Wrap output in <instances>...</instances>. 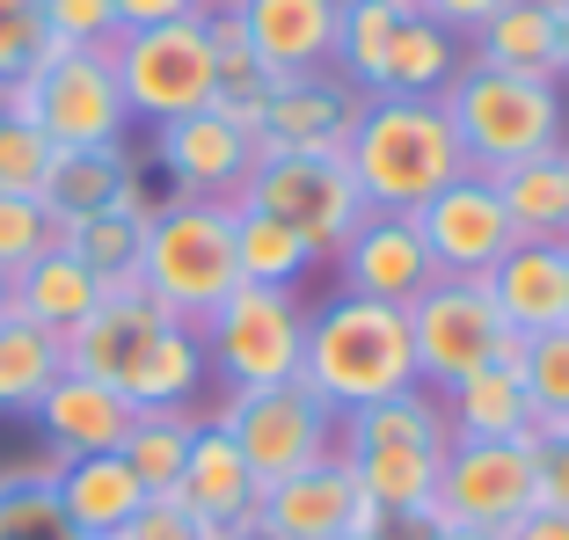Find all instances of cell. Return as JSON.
I'll return each instance as SVG.
<instances>
[{
    "label": "cell",
    "mask_w": 569,
    "mask_h": 540,
    "mask_svg": "<svg viewBox=\"0 0 569 540\" xmlns=\"http://www.w3.org/2000/svg\"><path fill=\"white\" fill-rule=\"evenodd\" d=\"M67 372L118 388L132 409H183L204 388V343L190 321L161 314L147 292H110L67 337Z\"/></svg>",
    "instance_id": "1"
},
{
    "label": "cell",
    "mask_w": 569,
    "mask_h": 540,
    "mask_svg": "<svg viewBox=\"0 0 569 540\" xmlns=\"http://www.w3.org/2000/svg\"><path fill=\"white\" fill-rule=\"evenodd\" d=\"M446 409L431 388H402L387 402L343 409V460L358 474V497L387 519H431L438 468H446Z\"/></svg>",
    "instance_id": "2"
},
{
    "label": "cell",
    "mask_w": 569,
    "mask_h": 540,
    "mask_svg": "<svg viewBox=\"0 0 569 540\" xmlns=\"http://www.w3.org/2000/svg\"><path fill=\"white\" fill-rule=\"evenodd\" d=\"M343 169L358 176L366 212H423L446 183L468 176V153H460L438 102L366 96L351 139H343Z\"/></svg>",
    "instance_id": "3"
},
{
    "label": "cell",
    "mask_w": 569,
    "mask_h": 540,
    "mask_svg": "<svg viewBox=\"0 0 569 540\" xmlns=\"http://www.w3.org/2000/svg\"><path fill=\"white\" fill-rule=\"evenodd\" d=\"M300 388H315L329 409H366L387 402L417 380V343H409V307L358 300L336 292L307 314V351H300Z\"/></svg>",
    "instance_id": "4"
},
{
    "label": "cell",
    "mask_w": 569,
    "mask_h": 540,
    "mask_svg": "<svg viewBox=\"0 0 569 540\" xmlns=\"http://www.w3.org/2000/svg\"><path fill=\"white\" fill-rule=\"evenodd\" d=\"M452 139L468 153V169H511L533 153L569 147V102L555 81H526V73H497V67H460L452 88L438 96Z\"/></svg>",
    "instance_id": "5"
},
{
    "label": "cell",
    "mask_w": 569,
    "mask_h": 540,
    "mask_svg": "<svg viewBox=\"0 0 569 540\" xmlns=\"http://www.w3.org/2000/svg\"><path fill=\"white\" fill-rule=\"evenodd\" d=\"M241 286L234 270V204H204V198H168L147 220V256H139V292L161 314L204 329L227 292Z\"/></svg>",
    "instance_id": "6"
},
{
    "label": "cell",
    "mask_w": 569,
    "mask_h": 540,
    "mask_svg": "<svg viewBox=\"0 0 569 540\" xmlns=\"http://www.w3.org/2000/svg\"><path fill=\"white\" fill-rule=\"evenodd\" d=\"M0 110L51 139L59 153H88V147H124V110L118 96V67H110V51H73V44H51L30 73H22Z\"/></svg>",
    "instance_id": "7"
},
{
    "label": "cell",
    "mask_w": 569,
    "mask_h": 540,
    "mask_svg": "<svg viewBox=\"0 0 569 540\" xmlns=\"http://www.w3.org/2000/svg\"><path fill=\"white\" fill-rule=\"evenodd\" d=\"M204 417L234 439V453L256 468V482H284V474L315 468V460H343V409H329L315 388L278 380V388H241L219 394Z\"/></svg>",
    "instance_id": "8"
},
{
    "label": "cell",
    "mask_w": 569,
    "mask_h": 540,
    "mask_svg": "<svg viewBox=\"0 0 569 540\" xmlns=\"http://www.w3.org/2000/svg\"><path fill=\"white\" fill-rule=\"evenodd\" d=\"M198 343H204V372H219L227 394L278 388V380H300L307 307L300 292H278V286H234L204 314Z\"/></svg>",
    "instance_id": "9"
},
{
    "label": "cell",
    "mask_w": 569,
    "mask_h": 540,
    "mask_svg": "<svg viewBox=\"0 0 569 540\" xmlns=\"http://www.w3.org/2000/svg\"><path fill=\"white\" fill-rule=\"evenodd\" d=\"M409 343H417V380L446 394L482 366H519L526 337L497 314V300L475 278H438L409 300Z\"/></svg>",
    "instance_id": "10"
},
{
    "label": "cell",
    "mask_w": 569,
    "mask_h": 540,
    "mask_svg": "<svg viewBox=\"0 0 569 540\" xmlns=\"http://www.w3.org/2000/svg\"><path fill=\"white\" fill-rule=\"evenodd\" d=\"M241 204L284 220L321 263H336V249L366 220V198H358V176L343 169V153H263Z\"/></svg>",
    "instance_id": "11"
},
{
    "label": "cell",
    "mask_w": 569,
    "mask_h": 540,
    "mask_svg": "<svg viewBox=\"0 0 569 540\" xmlns=\"http://www.w3.org/2000/svg\"><path fill=\"white\" fill-rule=\"evenodd\" d=\"M110 67H118V96L132 118L147 124L190 118V110L212 102V30H204V16L132 30L110 44Z\"/></svg>",
    "instance_id": "12"
},
{
    "label": "cell",
    "mask_w": 569,
    "mask_h": 540,
    "mask_svg": "<svg viewBox=\"0 0 569 540\" xmlns=\"http://www.w3.org/2000/svg\"><path fill=\"white\" fill-rule=\"evenodd\" d=\"M540 504V474H533V439H452L446 468H438L431 526H482L503 533Z\"/></svg>",
    "instance_id": "13"
},
{
    "label": "cell",
    "mask_w": 569,
    "mask_h": 540,
    "mask_svg": "<svg viewBox=\"0 0 569 540\" xmlns=\"http://www.w3.org/2000/svg\"><path fill=\"white\" fill-rule=\"evenodd\" d=\"M256 132L219 110H190V118L153 124V169L168 176L176 198H204V204H241L256 176Z\"/></svg>",
    "instance_id": "14"
},
{
    "label": "cell",
    "mask_w": 569,
    "mask_h": 540,
    "mask_svg": "<svg viewBox=\"0 0 569 540\" xmlns=\"http://www.w3.org/2000/svg\"><path fill=\"white\" fill-rule=\"evenodd\" d=\"M358 110H366V88H351L336 67L284 73L256 110V153H343Z\"/></svg>",
    "instance_id": "15"
},
{
    "label": "cell",
    "mask_w": 569,
    "mask_h": 540,
    "mask_svg": "<svg viewBox=\"0 0 569 540\" xmlns=\"http://www.w3.org/2000/svg\"><path fill=\"white\" fill-rule=\"evenodd\" d=\"M336 533H380V511L358 497L351 460H315V468L270 482L256 504V540H336Z\"/></svg>",
    "instance_id": "16"
},
{
    "label": "cell",
    "mask_w": 569,
    "mask_h": 540,
    "mask_svg": "<svg viewBox=\"0 0 569 540\" xmlns=\"http://www.w3.org/2000/svg\"><path fill=\"white\" fill-rule=\"evenodd\" d=\"M409 220H417L438 278H489V270L503 263V249H511V220H503V204H497V190H489L482 169L446 183L423 212H409Z\"/></svg>",
    "instance_id": "17"
},
{
    "label": "cell",
    "mask_w": 569,
    "mask_h": 540,
    "mask_svg": "<svg viewBox=\"0 0 569 540\" xmlns=\"http://www.w3.org/2000/svg\"><path fill=\"white\" fill-rule=\"evenodd\" d=\"M423 286H438V263H431V249H423L409 212H366L358 234L336 249V292L409 307Z\"/></svg>",
    "instance_id": "18"
},
{
    "label": "cell",
    "mask_w": 569,
    "mask_h": 540,
    "mask_svg": "<svg viewBox=\"0 0 569 540\" xmlns=\"http://www.w3.org/2000/svg\"><path fill=\"white\" fill-rule=\"evenodd\" d=\"M475 286L497 300V314L519 329V337H548L569 329V241H511L503 263Z\"/></svg>",
    "instance_id": "19"
},
{
    "label": "cell",
    "mask_w": 569,
    "mask_h": 540,
    "mask_svg": "<svg viewBox=\"0 0 569 540\" xmlns=\"http://www.w3.org/2000/svg\"><path fill=\"white\" fill-rule=\"evenodd\" d=\"M30 417H37V431H44L51 460H88V453H118L139 409L124 402L118 388L88 380V372H59Z\"/></svg>",
    "instance_id": "20"
},
{
    "label": "cell",
    "mask_w": 569,
    "mask_h": 540,
    "mask_svg": "<svg viewBox=\"0 0 569 540\" xmlns=\"http://www.w3.org/2000/svg\"><path fill=\"white\" fill-rule=\"evenodd\" d=\"M176 504H190L204 526H212V533H256L263 482H256V468L234 453V439H227L212 417H204V423H198V439H190L183 482H176Z\"/></svg>",
    "instance_id": "21"
},
{
    "label": "cell",
    "mask_w": 569,
    "mask_h": 540,
    "mask_svg": "<svg viewBox=\"0 0 569 540\" xmlns=\"http://www.w3.org/2000/svg\"><path fill=\"white\" fill-rule=\"evenodd\" d=\"M336 16H343V0H234L241 37L256 44V59H263L278 81H284V73L329 67Z\"/></svg>",
    "instance_id": "22"
},
{
    "label": "cell",
    "mask_w": 569,
    "mask_h": 540,
    "mask_svg": "<svg viewBox=\"0 0 569 540\" xmlns=\"http://www.w3.org/2000/svg\"><path fill=\"white\" fill-rule=\"evenodd\" d=\"M468 59L475 67L526 73V81L562 88V8H555V0H503L497 16L468 37Z\"/></svg>",
    "instance_id": "23"
},
{
    "label": "cell",
    "mask_w": 569,
    "mask_h": 540,
    "mask_svg": "<svg viewBox=\"0 0 569 540\" xmlns=\"http://www.w3.org/2000/svg\"><path fill=\"white\" fill-rule=\"evenodd\" d=\"M51 490H59V511L81 540H118L124 526L139 519L147 490L139 474L124 468L118 453H88V460H51Z\"/></svg>",
    "instance_id": "24"
},
{
    "label": "cell",
    "mask_w": 569,
    "mask_h": 540,
    "mask_svg": "<svg viewBox=\"0 0 569 540\" xmlns=\"http://www.w3.org/2000/svg\"><path fill=\"white\" fill-rule=\"evenodd\" d=\"M147 198V176L132 169L124 147H88V153H59L51 161V183H44V212L59 227L88 220V212H139Z\"/></svg>",
    "instance_id": "25"
},
{
    "label": "cell",
    "mask_w": 569,
    "mask_h": 540,
    "mask_svg": "<svg viewBox=\"0 0 569 540\" xmlns=\"http://www.w3.org/2000/svg\"><path fill=\"white\" fill-rule=\"evenodd\" d=\"M8 307H16V314H30L37 329H51V337L67 343L73 329H81V321L102 307V286L88 278V263L67 249V241H51L37 263H22L16 278H8Z\"/></svg>",
    "instance_id": "26"
},
{
    "label": "cell",
    "mask_w": 569,
    "mask_h": 540,
    "mask_svg": "<svg viewBox=\"0 0 569 540\" xmlns=\"http://www.w3.org/2000/svg\"><path fill=\"white\" fill-rule=\"evenodd\" d=\"M511 241H569V153H533V161H511V169H489Z\"/></svg>",
    "instance_id": "27"
},
{
    "label": "cell",
    "mask_w": 569,
    "mask_h": 540,
    "mask_svg": "<svg viewBox=\"0 0 569 540\" xmlns=\"http://www.w3.org/2000/svg\"><path fill=\"white\" fill-rule=\"evenodd\" d=\"M438 409H446V431H452V439H533V431H540V409L526 402L519 366H482V372H468L460 388L438 394Z\"/></svg>",
    "instance_id": "28"
},
{
    "label": "cell",
    "mask_w": 569,
    "mask_h": 540,
    "mask_svg": "<svg viewBox=\"0 0 569 540\" xmlns=\"http://www.w3.org/2000/svg\"><path fill=\"white\" fill-rule=\"evenodd\" d=\"M468 67V44L452 30H438L431 16H402L395 37H387L380 59V88L372 96H402V102H438L452 88V73Z\"/></svg>",
    "instance_id": "29"
},
{
    "label": "cell",
    "mask_w": 569,
    "mask_h": 540,
    "mask_svg": "<svg viewBox=\"0 0 569 540\" xmlns=\"http://www.w3.org/2000/svg\"><path fill=\"white\" fill-rule=\"evenodd\" d=\"M147 220H153V204H139V212H88V220L59 227V241L88 263V278L102 286V300H110V292H139Z\"/></svg>",
    "instance_id": "30"
},
{
    "label": "cell",
    "mask_w": 569,
    "mask_h": 540,
    "mask_svg": "<svg viewBox=\"0 0 569 540\" xmlns=\"http://www.w3.org/2000/svg\"><path fill=\"white\" fill-rule=\"evenodd\" d=\"M204 409L183 402V409H139L132 431H124L118 460L139 474V490L147 497H176V482H183V460H190V439H198Z\"/></svg>",
    "instance_id": "31"
},
{
    "label": "cell",
    "mask_w": 569,
    "mask_h": 540,
    "mask_svg": "<svg viewBox=\"0 0 569 540\" xmlns=\"http://www.w3.org/2000/svg\"><path fill=\"white\" fill-rule=\"evenodd\" d=\"M59 372H67V343L51 337V329H37L30 314L8 307V314H0V409L30 417Z\"/></svg>",
    "instance_id": "32"
},
{
    "label": "cell",
    "mask_w": 569,
    "mask_h": 540,
    "mask_svg": "<svg viewBox=\"0 0 569 540\" xmlns=\"http://www.w3.org/2000/svg\"><path fill=\"white\" fill-rule=\"evenodd\" d=\"M315 263H321V256L307 249V241L292 234L284 220L234 204V270H241V286H278V292H292Z\"/></svg>",
    "instance_id": "33"
},
{
    "label": "cell",
    "mask_w": 569,
    "mask_h": 540,
    "mask_svg": "<svg viewBox=\"0 0 569 540\" xmlns=\"http://www.w3.org/2000/svg\"><path fill=\"white\" fill-rule=\"evenodd\" d=\"M395 22H402V8L395 0H343V16H336V51L329 67L343 73L351 88H380V59H387V37H395Z\"/></svg>",
    "instance_id": "34"
},
{
    "label": "cell",
    "mask_w": 569,
    "mask_h": 540,
    "mask_svg": "<svg viewBox=\"0 0 569 540\" xmlns=\"http://www.w3.org/2000/svg\"><path fill=\"white\" fill-rule=\"evenodd\" d=\"M0 540H81L59 511L51 490V460L44 468H8L0 474Z\"/></svg>",
    "instance_id": "35"
},
{
    "label": "cell",
    "mask_w": 569,
    "mask_h": 540,
    "mask_svg": "<svg viewBox=\"0 0 569 540\" xmlns=\"http://www.w3.org/2000/svg\"><path fill=\"white\" fill-rule=\"evenodd\" d=\"M519 380H526V402L540 409V423L569 417V329H548V337L519 343Z\"/></svg>",
    "instance_id": "36"
},
{
    "label": "cell",
    "mask_w": 569,
    "mask_h": 540,
    "mask_svg": "<svg viewBox=\"0 0 569 540\" xmlns=\"http://www.w3.org/2000/svg\"><path fill=\"white\" fill-rule=\"evenodd\" d=\"M51 161H59V147H51L37 124L0 110V190H8V198H44Z\"/></svg>",
    "instance_id": "37"
},
{
    "label": "cell",
    "mask_w": 569,
    "mask_h": 540,
    "mask_svg": "<svg viewBox=\"0 0 569 540\" xmlns=\"http://www.w3.org/2000/svg\"><path fill=\"white\" fill-rule=\"evenodd\" d=\"M44 51H51L44 0H0V96H8Z\"/></svg>",
    "instance_id": "38"
},
{
    "label": "cell",
    "mask_w": 569,
    "mask_h": 540,
    "mask_svg": "<svg viewBox=\"0 0 569 540\" xmlns=\"http://www.w3.org/2000/svg\"><path fill=\"white\" fill-rule=\"evenodd\" d=\"M51 241H59V220L44 212V198H8L0 190V278H16L22 263H37Z\"/></svg>",
    "instance_id": "39"
},
{
    "label": "cell",
    "mask_w": 569,
    "mask_h": 540,
    "mask_svg": "<svg viewBox=\"0 0 569 540\" xmlns=\"http://www.w3.org/2000/svg\"><path fill=\"white\" fill-rule=\"evenodd\" d=\"M44 22H51V44H73V51L118 44V8L110 0H44Z\"/></svg>",
    "instance_id": "40"
},
{
    "label": "cell",
    "mask_w": 569,
    "mask_h": 540,
    "mask_svg": "<svg viewBox=\"0 0 569 540\" xmlns=\"http://www.w3.org/2000/svg\"><path fill=\"white\" fill-rule=\"evenodd\" d=\"M118 540H219V533L190 504H176V497H147V504H139V519L124 526Z\"/></svg>",
    "instance_id": "41"
},
{
    "label": "cell",
    "mask_w": 569,
    "mask_h": 540,
    "mask_svg": "<svg viewBox=\"0 0 569 540\" xmlns=\"http://www.w3.org/2000/svg\"><path fill=\"white\" fill-rule=\"evenodd\" d=\"M533 474H540V504L569 519V439L555 431V423L533 431Z\"/></svg>",
    "instance_id": "42"
},
{
    "label": "cell",
    "mask_w": 569,
    "mask_h": 540,
    "mask_svg": "<svg viewBox=\"0 0 569 540\" xmlns=\"http://www.w3.org/2000/svg\"><path fill=\"white\" fill-rule=\"evenodd\" d=\"M110 8H118V37H132V30H161V22L198 16V0H110Z\"/></svg>",
    "instance_id": "43"
},
{
    "label": "cell",
    "mask_w": 569,
    "mask_h": 540,
    "mask_svg": "<svg viewBox=\"0 0 569 540\" xmlns=\"http://www.w3.org/2000/svg\"><path fill=\"white\" fill-rule=\"evenodd\" d=\"M497 8H503V0H423V16H431L438 30H452L460 44H468V37L482 30V22L497 16Z\"/></svg>",
    "instance_id": "44"
},
{
    "label": "cell",
    "mask_w": 569,
    "mask_h": 540,
    "mask_svg": "<svg viewBox=\"0 0 569 540\" xmlns=\"http://www.w3.org/2000/svg\"><path fill=\"white\" fill-rule=\"evenodd\" d=\"M503 540H569V519H562V511H548V504H533L519 526H503Z\"/></svg>",
    "instance_id": "45"
},
{
    "label": "cell",
    "mask_w": 569,
    "mask_h": 540,
    "mask_svg": "<svg viewBox=\"0 0 569 540\" xmlns=\"http://www.w3.org/2000/svg\"><path fill=\"white\" fill-rule=\"evenodd\" d=\"M431 540H503V533H482V526H431Z\"/></svg>",
    "instance_id": "46"
},
{
    "label": "cell",
    "mask_w": 569,
    "mask_h": 540,
    "mask_svg": "<svg viewBox=\"0 0 569 540\" xmlns=\"http://www.w3.org/2000/svg\"><path fill=\"white\" fill-rule=\"evenodd\" d=\"M562 8V81H569V0H555Z\"/></svg>",
    "instance_id": "47"
},
{
    "label": "cell",
    "mask_w": 569,
    "mask_h": 540,
    "mask_svg": "<svg viewBox=\"0 0 569 540\" xmlns=\"http://www.w3.org/2000/svg\"><path fill=\"white\" fill-rule=\"evenodd\" d=\"M212 8H234V0H198V16H212Z\"/></svg>",
    "instance_id": "48"
},
{
    "label": "cell",
    "mask_w": 569,
    "mask_h": 540,
    "mask_svg": "<svg viewBox=\"0 0 569 540\" xmlns=\"http://www.w3.org/2000/svg\"><path fill=\"white\" fill-rule=\"evenodd\" d=\"M336 540H380V533H336Z\"/></svg>",
    "instance_id": "49"
},
{
    "label": "cell",
    "mask_w": 569,
    "mask_h": 540,
    "mask_svg": "<svg viewBox=\"0 0 569 540\" xmlns=\"http://www.w3.org/2000/svg\"><path fill=\"white\" fill-rule=\"evenodd\" d=\"M0 314H8V278H0Z\"/></svg>",
    "instance_id": "50"
},
{
    "label": "cell",
    "mask_w": 569,
    "mask_h": 540,
    "mask_svg": "<svg viewBox=\"0 0 569 540\" xmlns=\"http://www.w3.org/2000/svg\"><path fill=\"white\" fill-rule=\"evenodd\" d=\"M219 540H256V533H219Z\"/></svg>",
    "instance_id": "51"
},
{
    "label": "cell",
    "mask_w": 569,
    "mask_h": 540,
    "mask_svg": "<svg viewBox=\"0 0 569 540\" xmlns=\"http://www.w3.org/2000/svg\"><path fill=\"white\" fill-rule=\"evenodd\" d=\"M555 431H562V439H569V417H562V423H555Z\"/></svg>",
    "instance_id": "52"
},
{
    "label": "cell",
    "mask_w": 569,
    "mask_h": 540,
    "mask_svg": "<svg viewBox=\"0 0 569 540\" xmlns=\"http://www.w3.org/2000/svg\"><path fill=\"white\" fill-rule=\"evenodd\" d=\"M562 153H569V147H562Z\"/></svg>",
    "instance_id": "53"
}]
</instances>
